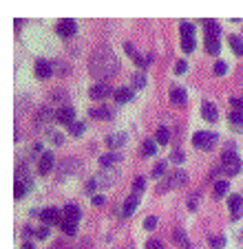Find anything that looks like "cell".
Listing matches in <instances>:
<instances>
[{
    "instance_id": "6da1fadb",
    "label": "cell",
    "mask_w": 243,
    "mask_h": 249,
    "mask_svg": "<svg viewBox=\"0 0 243 249\" xmlns=\"http://www.w3.org/2000/svg\"><path fill=\"white\" fill-rule=\"evenodd\" d=\"M89 71H91V75L98 77L100 82L117 75V71H120V60H117L115 51H113L108 44L95 47L93 53H91V57H89Z\"/></svg>"
},
{
    "instance_id": "7a4b0ae2",
    "label": "cell",
    "mask_w": 243,
    "mask_h": 249,
    "mask_svg": "<svg viewBox=\"0 0 243 249\" xmlns=\"http://www.w3.org/2000/svg\"><path fill=\"white\" fill-rule=\"evenodd\" d=\"M219 170L225 174V177H237V174L241 172V159H239L237 152H234V143H232V141H228V148H225L223 155H221Z\"/></svg>"
},
{
    "instance_id": "3957f363",
    "label": "cell",
    "mask_w": 243,
    "mask_h": 249,
    "mask_svg": "<svg viewBox=\"0 0 243 249\" xmlns=\"http://www.w3.org/2000/svg\"><path fill=\"white\" fill-rule=\"evenodd\" d=\"M188 183V172H183V170H175L170 177H166L164 183H159V192H166V190H179L183 188V185Z\"/></svg>"
},
{
    "instance_id": "277c9868",
    "label": "cell",
    "mask_w": 243,
    "mask_h": 249,
    "mask_svg": "<svg viewBox=\"0 0 243 249\" xmlns=\"http://www.w3.org/2000/svg\"><path fill=\"white\" fill-rule=\"evenodd\" d=\"M217 141H219V137H217L215 132L201 130V132H195V135H192V146H195L197 150H212Z\"/></svg>"
},
{
    "instance_id": "5b68a950",
    "label": "cell",
    "mask_w": 243,
    "mask_h": 249,
    "mask_svg": "<svg viewBox=\"0 0 243 249\" xmlns=\"http://www.w3.org/2000/svg\"><path fill=\"white\" fill-rule=\"evenodd\" d=\"M80 170V161L75 157H66L62 159V163L58 165V181H66L71 174H75Z\"/></svg>"
},
{
    "instance_id": "8992f818",
    "label": "cell",
    "mask_w": 243,
    "mask_h": 249,
    "mask_svg": "<svg viewBox=\"0 0 243 249\" xmlns=\"http://www.w3.org/2000/svg\"><path fill=\"white\" fill-rule=\"evenodd\" d=\"M51 122H58V110H53L51 106H40L36 113V128L40 130V128L49 126Z\"/></svg>"
},
{
    "instance_id": "52a82bcc",
    "label": "cell",
    "mask_w": 243,
    "mask_h": 249,
    "mask_svg": "<svg viewBox=\"0 0 243 249\" xmlns=\"http://www.w3.org/2000/svg\"><path fill=\"white\" fill-rule=\"evenodd\" d=\"M124 51H126L128 53V57H131V60L133 62H135V64L137 66H140V69H146V66H148L150 64V62H153L155 60V55H153V53H148V55H142V53L140 51H137V49L135 47H133V44L131 42H126V44H124Z\"/></svg>"
},
{
    "instance_id": "ba28073f",
    "label": "cell",
    "mask_w": 243,
    "mask_h": 249,
    "mask_svg": "<svg viewBox=\"0 0 243 249\" xmlns=\"http://www.w3.org/2000/svg\"><path fill=\"white\" fill-rule=\"evenodd\" d=\"M53 165H56V157H53V152L44 150L42 155H40V159H38V174H40V177H47V174L53 170Z\"/></svg>"
},
{
    "instance_id": "9c48e42d",
    "label": "cell",
    "mask_w": 243,
    "mask_h": 249,
    "mask_svg": "<svg viewBox=\"0 0 243 249\" xmlns=\"http://www.w3.org/2000/svg\"><path fill=\"white\" fill-rule=\"evenodd\" d=\"M117 177H120V170L117 168H104L102 172L95 177V181H98L100 188H111V185L115 183Z\"/></svg>"
},
{
    "instance_id": "30bf717a",
    "label": "cell",
    "mask_w": 243,
    "mask_h": 249,
    "mask_svg": "<svg viewBox=\"0 0 243 249\" xmlns=\"http://www.w3.org/2000/svg\"><path fill=\"white\" fill-rule=\"evenodd\" d=\"M40 218H42L44 225H60L62 223V210H58V207H47V210L40 212Z\"/></svg>"
},
{
    "instance_id": "8fae6325",
    "label": "cell",
    "mask_w": 243,
    "mask_h": 249,
    "mask_svg": "<svg viewBox=\"0 0 243 249\" xmlns=\"http://www.w3.org/2000/svg\"><path fill=\"white\" fill-rule=\"evenodd\" d=\"M89 95H91V99H106V97H111V95H115V90H113L106 82H98V84L91 86Z\"/></svg>"
},
{
    "instance_id": "7c38bea8",
    "label": "cell",
    "mask_w": 243,
    "mask_h": 249,
    "mask_svg": "<svg viewBox=\"0 0 243 249\" xmlns=\"http://www.w3.org/2000/svg\"><path fill=\"white\" fill-rule=\"evenodd\" d=\"M126 139H128L126 132H124V130H117V132H111V135L104 137V143H106L111 150H117V148H122L124 143H126Z\"/></svg>"
},
{
    "instance_id": "4fadbf2b",
    "label": "cell",
    "mask_w": 243,
    "mask_h": 249,
    "mask_svg": "<svg viewBox=\"0 0 243 249\" xmlns=\"http://www.w3.org/2000/svg\"><path fill=\"white\" fill-rule=\"evenodd\" d=\"M75 122V108L69 106V104H62L58 108V124H64V126H71Z\"/></svg>"
},
{
    "instance_id": "5bb4252c",
    "label": "cell",
    "mask_w": 243,
    "mask_h": 249,
    "mask_svg": "<svg viewBox=\"0 0 243 249\" xmlns=\"http://www.w3.org/2000/svg\"><path fill=\"white\" fill-rule=\"evenodd\" d=\"M56 31L60 38H73L78 33V24H75V20H62V22H58Z\"/></svg>"
},
{
    "instance_id": "9a60e30c",
    "label": "cell",
    "mask_w": 243,
    "mask_h": 249,
    "mask_svg": "<svg viewBox=\"0 0 243 249\" xmlns=\"http://www.w3.org/2000/svg\"><path fill=\"white\" fill-rule=\"evenodd\" d=\"M33 71H36L38 80H49V77L53 75V64L47 62V60H38L36 66H33Z\"/></svg>"
},
{
    "instance_id": "2e32d148",
    "label": "cell",
    "mask_w": 243,
    "mask_h": 249,
    "mask_svg": "<svg viewBox=\"0 0 243 249\" xmlns=\"http://www.w3.org/2000/svg\"><path fill=\"white\" fill-rule=\"evenodd\" d=\"M62 218H64V221H71V223H80L82 210H80L75 203H69V205H64V210H62Z\"/></svg>"
},
{
    "instance_id": "e0dca14e",
    "label": "cell",
    "mask_w": 243,
    "mask_h": 249,
    "mask_svg": "<svg viewBox=\"0 0 243 249\" xmlns=\"http://www.w3.org/2000/svg\"><path fill=\"white\" fill-rule=\"evenodd\" d=\"M201 115H203V119L210 124H215L217 119H219V110H217V106L212 102H203L201 104Z\"/></svg>"
},
{
    "instance_id": "ac0fdd59",
    "label": "cell",
    "mask_w": 243,
    "mask_h": 249,
    "mask_svg": "<svg viewBox=\"0 0 243 249\" xmlns=\"http://www.w3.org/2000/svg\"><path fill=\"white\" fill-rule=\"evenodd\" d=\"M170 102L177 104V106H183L188 102V90L182 89V86H170Z\"/></svg>"
},
{
    "instance_id": "d6986e66",
    "label": "cell",
    "mask_w": 243,
    "mask_h": 249,
    "mask_svg": "<svg viewBox=\"0 0 243 249\" xmlns=\"http://www.w3.org/2000/svg\"><path fill=\"white\" fill-rule=\"evenodd\" d=\"M228 207H230V212H232V221H237L239 214H241V210H243V196L241 194H232V196L228 198Z\"/></svg>"
},
{
    "instance_id": "ffe728a7",
    "label": "cell",
    "mask_w": 243,
    "mask_h": 249,
    "mask_svg": "<svg viewBox=\"0 0 243 249\" xmlns=\"http://www.w3.org/2000/svg\"><path fill=\"white\" fill-rule=\"evenodd\" d=\"M173 243L177 245L179 249H192L190 238H188V234H186L183 230H175V231H173Z\"/></svg>"
},
{
    "instance_id": "44dd1931",
    "label": "cell",
    "mask_w": 243,
    "mask_h": 249,
    "mask_svg": "<svg viewBox=\"0 0 243 249\" xmlns=\"http://www.w3.org/2000/svg\"><path fill=\"white\" fill-rule=\"evenodd\" d=\"M137 205H140V196H137V194H133V196H128V198H126V203L122 205V216H124V218H128V216H131V214H135Z\"/></svg>"
},
{
    "instance_id": "7402d4cb",
    "label": "cell",
    "mask_w": 243,
    "mask_h": 249,
    "mask_svg": "<svg viewBox=\"0 0 243 249\" xmlns=\"http://www.w3.org/2000/svg\"><path fill=\"white\" fill-rule=\"evenodd\" d=\"M89 115L93 119H113V117H115V108H108V106H98V108H91Z\"/></svg>"
},
{
    "instance_id": "603a6c76",
    "label": "cell",
    "mask_w": 243,
    "mask_h": 249,
    "mask_svg": "<svg viewBox=\"0 0 243 249\" xmlns=\"http://www.w3.org/2000/svg\"><path fill=\"white\" fill-rule=\"evenodd\" d=\"M115 102L117 104H126V102H131L133 97H135V89H128V86H122V89H117L115 90Z\"/></svg>"
},
{
    "instance_id": "cb8c5ba5",
    "label": "cell",
    "mask_w": 243,
    "mask_h": 249,
    "mask_svg": "<svg viewBox=\"0 0 243 249\" xmlns=\"http://www.w3.org/2000/svg\"><path fill=\"white\" fill-rule=\"evenodd\" d=\"M122 161V155L120 152H108V155H102L100 157V165L102 168H113L115 163H120Z\"/></svg>"
},
{
    "instance_id": "d4e9b609",
    "label": "cell",
    "mask_w": 243,
    "mask_h": 249,
    "mask_svg": "<svg viewBox=\"0 0 243 249\" xmlns=\"http://www.w3.org/2000/svg\"><path fill=\"white\" fill-rule=\"evenodd\" d=\"M203 27H206V36L208 38H219L221 36V27L215 20H203Z\"/></svg>"
},
{
    "instance_id": "484cf974",
    "label": "cell",
    "mask_w": 243,
    "mask_h": 249,
    "mask_svg": "<svg viewBox=\"0 0 243 249\" xmlns=\"http://www.w3.org/2000/svg\"><path fill=\"white\" fill-rule=\"evenodd\" d=\"M155 141H157L159 146H166V143H170V130L166 126H159L157 132H155Z\"/></svg>"
},
{
    "instance_id": "4316f807",
    "label": "cell",
    "mask_w": 243,
    "mask_h": 249,
    "mask_svg": "<svg viewBox=\"0 0 243 249\" xmlns=\"http://www.w3.org/2000/svg\"><path fill=\"white\" fill-rule=\"evenodd\" d=\"M230 49H232L234 53H237V55H243V38L241 36H237V33H232V36H230Z\"/></svg>"
},
{
    "instance_id": "83f0119b",
    "label": "cell",
    "mask_w": 243,
    "mask_h": 249,
    "mask_svg": "<svg viewBox=\"0 0 243 249\" xmlns=\"http://www.w3.org/2000/svg\"><path fill=\"white\" fill-rule=\"evenodd\" d=\"M228 122L232 124L237 130H243V110H232V113L228 115Z\"/></svg>"
},
{
    "instance_id": "f1b7e54d",
    "label": "cell",
    "mask_w": 243,
    "mask_h": 249,
    "mask_svg": "<svg viewBox=\"0 0 243 249\" xmlns=\"http://www.w3.org/2000/svg\"><path fill=\"white\" fill-rule=\"evenodd\" d=\"M157 141H153V139H146L144 143H142V155L144 157H155L157 155V146H155Z\"/></svg>"
},
{
    "instance_id": "f546056e",
    "label": "cell",
    "mask_w": 243,
    "mask_h": 249,
    "mask_svg": "<svg viewBox=\"0 0 243 249\" xmlns=\"http://www.w3.org/2000/svg\"><path fill=\"white\" fill-rule=\"evenodd\" d=\"M219 49H221L219 38H208L206 36V51L210 53V55H219Z\"/></svg>"
},
{
    "instance_id": "4dcf8cb0",
    "label": "cell",
    "mask_w": 243,
    "mask_h": 249,
    "mask_svg": "<svg viewBox=\"0 0 243 249\" xmlns=\"http://www.w3.org/2000/svg\"><path fill=\"white\" fill-rule=\"evenodd\" d=\"M228 190H230V181H228V179H219V181L215 183V196L221 198L225 192H228Z\"/></svg>"
},
{
    "instance_id": "1f68e13d",
    "label": "cell",
    "mask_w": 243,
    "mask_h": 249,
    "mask_svg": "<svg viewBox=\"0 0 243 249\" xmlns=\"http://www.w3.org/2000/svg\"><path fill=\"white\" fill-rule=\"evenodd\" d=\"M51 64H53V73H58V75H69L71 66L66 64V62H62V60H53Z\"/></svg>"
},
{
    "instance_id": "d6a6232c",
    "label": "cell",
    "mask_w": 243,
    "mask_h": 249,
    "mask_svg": "<svg viewBox=\"0 0 243 249\" xmlns=\"http://www.w3.org/2000/svg\"><path fill=\"white\" fill-rule=\"evenodd\" d=\"M84 130H86V124L84 122H73L69 126L71 137H82V135H84Z\"/></svg>"
},
{
    "instance_id": "836d02e7",
    "label": "cell",
    "mask_w": 243,
    "mask_h": 249,
    "mask_svg": "<svg viewBox=\"0 0 243 249\" xmlns=\"http://www.w3.org/2000/svg\"><path fill=\"white\" fill-rule=\"evenodd\" d=\"M179 31H182L183 38H195L197 29H195V24H192V22H182V24H179Z\"/></svg>"
},
{
    "instance_id": "e575fe53",
    "label": "cell",
    "mask_w": 243,
    "mask_h": 249,
    "mask_svg": "<svg viewBox=\"0 0 243 249\" xmlns=\"http://www.w3.org/2000/svg\"><path fill=\"white\" fill-rule=\"evenodd\" d=\"M60 230L64 231L66 236H75V231H78V223H71V221H64V218H62Z\"/></svg>"
},
{
    "instance_id": "d590c367",
    "label": "cell",
    "mask_w": 243,
    "mask_h": 249,
    "mask_svg": "<svg viewBox=\"0 0 243 249\" xmlns=\"http://www.w3.org/2000/svg\"><path fill=\"white\" fill-rule=\"evenodd\" d=\"M131 82H133V86H135V90H140V89H144L146 86V75L144 73H133Z\"/></svg>"
},
{
    "instance_id": "8d00e7d4",
    "label": "cell",
    "mask_w": 243,
    "mask_h": 249,
    "mask_svg": "<svg viewBox=\"0 0 243 249\" xmlns=\"http://www.w3.org/2000/svg\"><path fill=\"white\" fill-rule=\"evenodd\" d=\"M27 192H29V185L27 183H20V181H16V188H14V194H16V198H24L27 196Z\"/></svg>"
},
{
    "instance_id": "74e56055",
    "label": "cell",
    "mask_w": 243,
    "mask_h": 249,
    "mask_svg": "<svg viewBox=\"0 0 243 249\" xmlns=\"http://www.w3.org/2000/svg\"><path fill=\"white\" fill-rule=\"evenodd\" d=\"M144 188H146V179L144 177H135V181H133V194L140 196V194L144 192Z\"/></svg>"
},
{
    "instance_id": "f35d334b",
    "label": "cell",
    "mask_w": 243,
    "mask_h": 249,
    "mask_svg": "<svg viewBox=\"0 0 243 249\" xmlns=\"http://www.w3.org/2000/svg\"><path fill=\"white\" fill-rule=\"evenodd\" d=\"M182 49H183V53H192L197 49V42H195V38H183L182 40Z\"/></svg>"
},
{
    "instance_id": "ab89813d",
    "label": "cell",
    "mask_w": 243,
    "mask_h": 249,
    "mask_svg": "<svg viewBox=\"0 0 243 249\" xmlns=\"http://www.w3.org/2000/svg\"><path fill=\"white\" fill-rule=\"evenodd\" d=\"M166 168H168V165H166V161H159V163L155 165V170H153V179H162V177H164V172H166Z\"/></svg>"
},
{
    "instance_id": "60d3db41",
    "label": "cell",
    "mask_w": 243,
    "mask_h": 249,
    "mask_svg": "<svg viewBox=\"0 0 243 249\" xmlns=\"http://www.w3.org/2000/svg\"><path fill=\"white\" fill-rule=\"evenodd\" d=\"M208 243H210L212 249H221L225 245V238H223V236H210V238H208Z\"/></svg>"
},
{
    "instance_id": "b9f144b4",
    "label": "cell",
    "mask_w": 243,
    "mask_h": 249,
    "mask_svg": "<svg viewBox=\"0 0 243 249\" xmlns=\"http://www.w3.org/2000/svg\"><path fill=\"white\" fill-rule=\"evenodd\" d=\"M212 71H215V75H225L228 73V64L225 62H215V66H212Z\"/></svg>"
},
{
    "instance_id": "7bdbcfd3",
    "label": "cell",
    "mask_w": 243,
    "mask_h": 249,
    "mask_svg": "<svg viewBox=\"0 0 243 249\" xmlns=\"http://www.w3.org/2000/svg\"><path fill=\"white\" fill-rule=\"evenodd\" d=\"M47 135H49V139L53 141V146H62V143H64V137H62L60 132H53V130H49Z\"/></svg>"
},
{
    "instance_id": "ee69618b",
    "label": "cell",
    "mask_w": 243,
    "mask_h": 249,
    "mask_svg": "<svg viewBox=\"0 0 243 249\" xmlns=\"http://www.w3.org/2000/svg\"><path fill=\"white\" fill-rule=\"evenodd\" d=\"M36 236H38V238H40V240L49 238V236H51V227H49V225H42V227H40V230H36Z\"/></svg>"
},
{
    "instance_id": "f6af8a7d",
    "label": "cell",
    "mask_w": 243,
    "mask_h": 249,
    "mask_svg": "<svg viewBox=\"0 0 243 249\" xmlns=\"http://www.w3.org/2000/svg\"><path fill=\"white\" fill-rule=\"evenodd\" d=\"M155 227H157V216H146V218H144V230L153 231Z\"/></svg>"
},
{
    "instance_id": "bcb514c9",
    "label": "cell",
    "mask_w": 243,
    "mask_h": 249,
    "mask_svg": "<svg viewBox=\"0 0 243 249\" xmlns=\"http://www.w3.org/2000/svg\"><path fill=\"white\" fill-rule=\"evenodd\" d=\"M186 71H188V62L186 60H179L177 64H175V73H177V75H183Z\"/></svg>"
},
{
    "instance_id": "7dc6e473",
    "label": "cell",
    "mask_w": 243,
    "mask_h": 249,
    "mask_svg": "<svg viewBox=\"0 0 243 249\" xmlns=\"http://www.w3.org/2000/svg\"><path fill=\"white\" fill-rule=\"evenodd\" d=\"M146 249H164V243L157 238H150L148 243H146Z\"/></svg>"
},
{
    "instance_id": "c3c4849f",
    "label": "cell",
    "mask_w": 243,
    "mask_h": 249,
    "mask_svg": "<svg viewBox=\"0 0 243 249\" xmlns=\"http://www.w3.org/2000/svg\"><path fill=\"white\" fill-rule=\"evenodd\" d=\"M170 161H173V163H183V152L182 150H175L173 155H170Z\"/></svg>"
},
{
    "instance_id": "681fc988",
    "label": "cell",
    "mask_w": 243,
    "mask_h": 249,
    "mask_svg": "<svg viewBox=\"0 0 243 249\" xmlns=\"http://www.w3.org/2000/svg\"><path fill=\"white\" fill-rule=\"evenodd\" d=\"M91 203H93L95 207H100V205H104V203H106V198H104L102 194H93V198H91Z\"/></svg>"
},
{
    "instance_id": "f907efd6",
    "label": "cell",
    "mask_w": 243,
    "mask_h": 249,
    "mask_svg": "<svg viewBox=\"0 0 243 249\" xmlns=\"http://www.w3.org/2000/svg\"><path fill=\"white\" fill-rule=\"evenodd\" d=\"M230 104H232V106H234V110H243V99L232 97V99H230Z\"/></svg>"
},
{
    "instance_id": "816d5d0a",
    "label": "cell",
    "mask_w": 243,
    "mask_h": 249,
    "mask_svg": "<svg viewBox=\"0 0 243 249\" xmlns=\"http://www.w3.org/2000/svg\"><path fill=\"white\" fill-rule=\"evenodd\" d=\"M95 188H98V181H95V179H91L89 183H86V192H89V194H93V192H95Z\"/></svg>"
},
{
    "instance_id": "f5cc1de1",
    "label": "cell",
    "mask_w": 243,
    "mask_h": 249,
    "mask_svg": "<svg viewBox=\"0 0 243 249\" xmlns=\"http://www.w3.org/2000/svg\"><path fill=\"white\" fill-rule=\"evenodd\" d=\"M197 198H199V194L190 196V201H188V210H197Z\"/></svg>"
},
{
    "instance_id": "db71d44e",
    "label": "cell",
    "mask_w": 243,
    "mask_h": 249,
    "mask_svg": "<svg viewBox=\"0 0 243 249\" xmlns=\"http://www.w3.org/2000/svg\"><path fill=\"white\" fill-rule=\"evenodd\" d=\"M22 249H36V247H33L31 243H24V245H22Z\"/></svg>"
}]
</instances>
